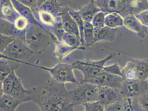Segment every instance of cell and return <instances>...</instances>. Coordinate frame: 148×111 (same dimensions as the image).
I'll return each instance as SVG.
<instances>
[{
  "label": "cell",
  "instance_id": "1",
  "mask_svg": "<svg viewBox=\"0 0 148 111\" xmlns=\"http://www.w3.org/2000/svg\"><path fill=\"white\" fill-rule=\"evenodd\" d=\"M31 101L40 111H74L65 84L50 80L31 89Z\"/></svg>",
  "mask_w": 148,
  "mask_h": 111
},
{
  "label": "cell",
  "instance_id": "2",
  "mask_svg": "<svg viewBox=\"0 0 148 111\" xmlns=\"http://www.w3.org/2000/svg\"><path fill=\"white\" fill-rule=\"evenodd\" d=\"M70 1L62 3L58 1H37L31 10L39 27L47 32L54 40H60L64 32L60 12Z\"/></svg>",
  "mask_w": 148,
  "mask_h": 111
},
{
  "label": "cell",
  "instance_id": "3",
  "mask_svg": "<svg viewBox=\"0 0 148 111\" xmlns=\"http://www.w3.org/2000/svg\"><path fill=\"white\" fill-rule=\"evenodd\" d=\"M15 71H13L1 83V92L10 95L23 103L31 101V89L25 88L21 79Z\"/></svg>",
  "mask_w": 148,
  "mask_h": 111
},
{
  "label": "cell",
  "instance_id": "4",
  "mask_svg": "<svg viewBox=\"0 0 148 111\" xmlns=\"http://www.w3.org/2000/svg\"><path fill=\"white\" fill-rule=\"evenodd\" d=\"M115 55L114 53H112L99 60H77L75 61L72 64L73 68L80 71L83 74V78L80 83L89 82L102 73L104 70L105 63L113 58Z\"/></svg>",
  "mask_w": 148,
  "mask_h": 111
},
{
  "label": "cell",
  "instance_id": "5",
  "mask_svg": "<svg viewBox=\"0 0 148 111\" xmlns=\"http://www.w3.org/2000/svg\"><path fill=\"white\" fill-rule=\"evenodd\" d=\"M99 87L88 82L80 83L69 91V99L74 106L98 101Z\"/></svg>",
  "mask_w": 148,
  "mask_h": 111
},
{
  "label": "cell",
  "instance_id": "6",
  "mask_svg": "<svg viewBox=\"0 0 148 111\" xmlns=\"http://www.w3.org/2000/svg\"><path fill=\"white\" fill-rule=\"evenodd\" d=\"M34 51L24 40L16 38L2 52L1 58L23 63L24 61L32 55Z\"/></svg>",
  "mask_w": 148,
  "mask_h": 111
},
{
  "label": "cell",
  "instance_id": "7",
  "mask_svg": "<svg viewBox=\"0 0 148 111\" xmlns=\"http://www.w3.org/2000/svg\"><path fill=\"white\" fill-rule=\"evenodd\" d=\"M25 64L33 66L43 70L48 71L51 75L53 80L57 82L64 83H71L76 85H79L80 82L76 80L74 73V68L72 64L66 63H59L53 67H43L39 65H31L27 62H24Z\"/></svg>",
  "mask_w": 148,
  "mask_h": 111
},
{
  "label": "cell",
  "instance_id": "8",
  "mask_svg": "<svg viewBox=\"0 0 148 111\" xmlns=\"http://www.w3.org/2000/svg\"><path fill=\"white\" fill-rule=\"evenodd\" d=\"M96 4L103 12H116L120 14L123 18L125 16L134 14L130 6V1L120 0H97Z\"/></svg>",
  "mask_w": 148,
  "mask_h": 111
},
{
  "label": "cell",
  "instance_id": "9",
  "mask_svg": "<svg viewBox=\"0 0 148 111\" xmlns=\"http://www.w3.org/2000/svg\"><path fill=\"white\" fill-rule=\"evenodd\" d=\"M121 90L125 99L138 97L148 91L147 80H124Z\"/></svg>",
  "mask_w": 148,
  "mask_h": 111
},
{
  "label": "cell",
  "instance_id": "10",
  "mask_svg": "<svg viewBox=\"0 0 148 111\" xmlns=\"http://www.w3.org/2000/svg\"><path fill=\"white\" fill-rule=\"evenodd\" d=\"M124 80V79L122 76L110 74L107 72L104 68L102 73L93 78L88 83L99 87H106L121 89Z\"/></svg>",
  "mask_w": 148,
  "mask_h": 111
},
{
  "label": "cell",
  "instance_id": "11",
  "mask_svg": "<svg viewBox=\"0 0 148 111\" xmlns=\"http://www.w3.org/2000/svg\"><path fill=\"white\" fill-rule=\"evenodd\" d=\"M124 99L120 89L106 87H99V100L105 107Z\"/></svg>",
  "mask_w": 148,
  "mask_h": 111
},
{
  "label": "cell",
  "instance_id": "12",
  "mask_svg": "<svg viewBox=\"0 0 148 111\" xmlns=\"http://www.w3.org/2000/svg\"><path fill=\"white\" fill-rule=\"evenodd\" d=\"M124 26L132 31L140 39H144L147 35L148 29L142 25L134 14L129 15L124 18Z\"/></svg>",
  "mask_w": 148,
  "mask_h": 111
},
{
  "label": "cell",
  "instance_id": "13",
  "mask_svg": "<svg viewBox=\"0 0 148 111\" xmlns=\"http://www.w3.org/2000/svg\"><path fill=\"white\" fill-rule=\"evenodd\" d=\"M69 3L62 8L60 16L62 18V26L63 30L65 32L73 33L80 37V31L77 24L71 15L68 12Z\"/></svg>",
  "mask_w": 148,
  "mask_h": 111
},
{
  "label": "cell",
  "instance_id": "14",
  "mask_svg": "<svg viewBox=\"0 0 148 111\" xmlns=\"http://www.w3.org/2000/svg\"><path fill=\"white\" fill-rule=\"evenodd\" d=\"M20 16V13L13 6L12 1H1V19L13 24Z\"/></svg>",
  "mask_w": 148,
  "mask_h": 111
},
{
  "label": "cell",
  "instance_id": "15",
  "mask_svg": "<svg viewBox=\"0 0 148 111\" xmlns=\"http://www.w3.org/2000/svg\"><path fill=\"white\" fill-rule=\"evenodd\" d=\"M119 28H111L105 26L94 28V44L97 42L107 41L113 42L115 40Z\"/></svg>",
  "mask_w": 148,
  "mask_h": 111
},
{
  "label": "cell",
  "instance_id": "16",
  "mask_svg": "<svg viewBox=\"0 0 148 111\" xmlns=\"http://www.w3.org/2000/svg\"><path fill=\"white\" fill-rule=\"evenodd\" d=\"M81 16L85 22H91L94 16L101 11L95 1H90L84 6L79 8Z\"/></svg>",
  "mask_w": 148,
  "mask_h": 111
},
{
  "label": "cell",
  "instance_id": "17",
  "mask_svg": "<svg viewBox=\"0 0 148 111\" xmlns=\"http://www.w3.org/2000/svg\"><path fill=\"white\" fill-rule=\"evenodd\" d=\"M54 42L55 44L54 55L59 62H60L65 57L70 55L76 49H81L79 48L71 47L67 44L58 40H54Z\"/></svg>",
  "mask_w": 148,
  "mask_h": 111
},
{
  "label": "cell",
  "instance_id": "18",
  "mask_svg": "<svg viewBox=\"0 0 148 111\" xmlns=\"http://www.w3.org/2000/svg\"><path fill=\"white\" fill-rule=\"evenodd\" d=\"M1 110L0 111H16L22 102L12 96L1 92Z\"/></svg>",
  "mask_w": 148,
  "mask_h": 111
},
{
  "label": "cell",
  "instance_id": "19",
  "mask_svg": "<svg viewBox=\"0 0 148 111\" xmlns=\"http://www.w3.org/2000/svg\"><path fill=\"white\" fill-rule=\"evenodd\" d=\"M68 12L71 15V16L73 18L75 21L76 23L77 24V26L79 27L80 35L81 42L82 46L87 48L85 44V42L84 40V30H85V22L84 19L82 18L81 16L79 9H74L69 7L68 8Z\"/></svg>",
  "mask_w": 148,
  "mask_h": 111
},
{
  "label": "cell",
  "instance_id": "20",
  "mask_svg": "<svg viewBox=\"0 0 148 111\" xmlns=\"http://www.w3.org/2000/svg\"><path fill=\"white\" fill-rule=\"evenodd\" d=\"M105 26L111 28H119L124 26V18L118 13H108L105 17Z\"/></svg>",
  "mask_w": 148,
  "mask_h": 111
},
{
  "label": "cell",
  "instance_id": "21",
  "mask_svg": "<svg viewBox=\"0 0 148 111\" xmlns=\"http://www.w3.org/2000/svg\"><path fill=\"white\" fill-rule=\"evenodd\" d=\"M132 109L131 99H120L117 102L105 107V111H132Z\"/></svg>",
  "mask_w": 148,
  "mask_h": 111
},
{
  "label": "cell",
  "instance_id": "22",
  "mask_svg": "<svg viewBox=\"0 0 148 111\" xmlns=\"http://www.w3.org/2000/svg\"><path fill=\"white\" fill-rule=\"evenodd\" d=\"M122 74L125 80H139L136 66L133 59H130L122 68Z\"/></svg>",
  "mask_w": 148,
  "mask_h": 111
},
{
  "label": "cell",
  "instance_id": "23",
  "mask_svg": "<svg viewBox=\"0 0 148 111\" xmlns=\"http://www.w3.org/2000/svg\"><path fill=\"white\" fill-rule=\"evenodd\" d=\"M136 66L139 80H148V60L132 58Z\"/></svg>",
  "mask_w": 148,
  "mask_h": 111
},
{
  "label": "cell",
  "instance_id": "24",
  "mask_svg": "<svg viewBox=\"0 0 148 111\" xmlns=\"http://www.w3.org/2000/svg\"><path fill=\"white\" fill-rule=\"evenodd\" d=\"M59 41H61L71 47L79 48L81 50L86 49V48L82 46L80 37L73 33L64 32L60 40Z\"/></svg>",
  "mask_w": 148,
  "mask_h": 111
},
{
  "label": "cell",
  "instance_id": "25",
  "mask_svg": "<svg viewBox=\"0 0 148 111\" xmlns=\"http://www.w3.org/2000/svg\"><path fill=\"white\" fill-rule=\"evenodd\" d=\"M130 99L133 111H148V91L138 97Z\"/></svg>",
  "mask_w": 148,
  "mask_h": 111
},
{
  "label": "cell",
  "instance_id": "26",
  "mask_svg": "<svg viewBox=\"0 0 148 111\" xmlns=\"http://www.w3.org/2000/svg\"><path fill=\"white\" fill-rule=\"evenodd\" d=\"M18 67H14L10 66L6 60L1 58L0 61V71H1V83L11 74L13 71H16Z\"/></svg>",
  "mask_w": 148,
  "mask_h": 111
},
{
  "label": "cell",
  "instance_id": "27",
  "mask_svg": "<svg viewBox=\"0 0 148 111\" xmlns=\"http://www.w3.org/2000/svg\"><path fill=\"white\" fill-rule=\"evenodd\" d=\"M94 28L91 22H85L84 30V40L87 48L94 44Z\"/></svg>",
  "mask_w": 148,
  "mask_h": 111
},
{
  "label": "cell",
  "instance_id": "28",
  "mask_svg": "<svg viewBox=\"0 0 148 111\" xmlns=\"http://www.w3.org/2000/svg\"><path fill=\"white\" fill-rule=\"evenodd\" d=\"M106 14V13L100 11L94 16L91 23L95 28H102L105 27V17Z\"/></svg>",
  "mask_w": 148,
  "mask_h": 111
},
{
  "label": "cell",
  "instance_id": "29",
  "mask_svg": "<svg viewBox=\"0 0 148 111\" xmlns=\"http://www.w3.org/2000/svg\"><path fill=\"white\" fill-rule=\"evenodd\" d=\"M84 111H105V107L100 102L96 101L83 104Z\"/></svg>",
  "mask_w": 148,
  "mask_h": 111
},
{
  "label": "cell",
  "instance_id": "30",
  "mask_svg": "<svg viewBox=\"0 0 148 111\" xmlns=\"http://www.w3.org/2000/svg\"><path fill=\"white\" fill-rule=\"evenodd\" d=\"M136 17L147 28H148V9H144L134 14Z\"/></svg>",
  "mask_w": 148,
  "mask_h": 111
},
{
  "label": "cell",
  "instance_id": "31",
  "mask_svg": "<svg viewBox=\"0 0 148 111\" xmlns=\"http://www.w3.org/2000/svg\"><path fill=\"white\" fill-rule=\"evenodd\" d=\"M16 37L5 35L1 33V52H2Z\"/></svg>",
  "mask_w": 148,
  "mask_h": 111
},
{
  "label": "cell",
  "instance_id": "32",
  "mask_svg": "<svg viewBox=\"0 0 148 111\" xmlns=\"http://www.w3.org/2000/svg\"><path fill=\"white\" fill-rule=\"evenodd\" d=\"M105 70L112 74H116L123 77L122 74V68H120L117 63H115L112 65L105 66Z\"/></svg>",
  "mask_w": 148,
  "mask_h": 111
},
{
  "label": "cell",
  "instance_id": "33",
  "mask_svg": "<svg viewBox=\"0 0 148 111\" xmlns=\"http://www.w3.org/2000/svg\"><path fill=\"white\" fill-rule=\"evenodd\" d=\"M147 3H148V1H147Z\"/></svg>",
  "mask_w": 148,
  "mask_h": 111
},
{
  "label": "cell",
  "instance_id": "34",
  "mask_svg": "<svg viewBox=\"0 0 148 111\" xmlns=\"http://www.w3.org/2000/svg\"><path fill=\"white\" fill-rule=\"evenodd\" d=\"M147 81H148V80H147Z\"/></svg>",
  "mask_w": 148,
  "mask_h": 111
},
{
  "label": "cell",
  "instance_id": "35",
  "mask_svg": "<svg viewBox=\"0 0 148 111\" xmlns=\"http://www.w3.org/2000/svg\"></svg>",
  "mask_w": 148,
  "mask_h": 111
}]
</instances>
